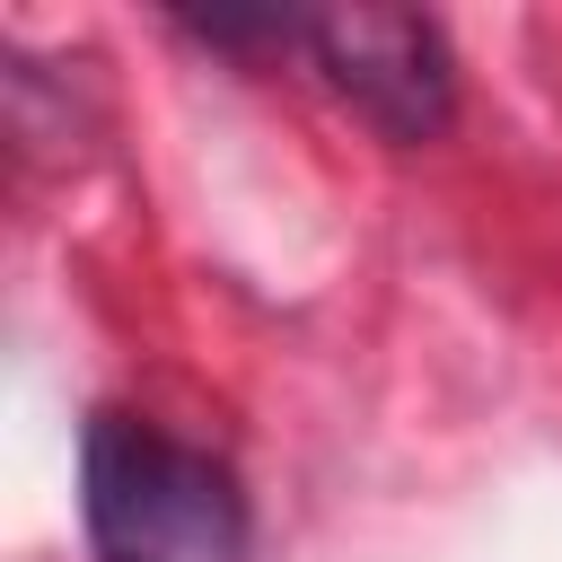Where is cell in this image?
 Returning a JSON list of instances; mask_svg holds the SVG:
<instances>
[{"instance_id": "obj_2", "label": "cell", "mask_w": 562, "mask_h": 562, "mask_svg": "<svg viewBox=\"0 0 562 562\" xmlns=\"http://www.w3.org/2000/svg\"><path fill=\"white\" fill-rule=\"evenodd\" d=\"M299 44L316 61V79L386 140H430L457 114V61L448 35L413 9H325L299 18Z\"/></svg>"}, {"instance_id": "obj_1", "label": "cell", "mask_w": 562, "mask_h": 562, "mask_svg": "<svg viewBox=\"0 0 562 562\" xmlns=\"http://www.w3.org/2000/svg\"><path fill=\"white\" fill-rule=\"evenodd\" d=\"M79 518L97 562H246V492L237 474L140 422L97 413L79 439Z\"/></svg>"}]
</instances>
